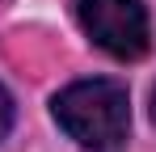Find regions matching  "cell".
<instances>
[{
	"label": "cell",
	"mask_w": 156,
	"mask_h": 152,
	"mask_svg": "<svg viewBox=\"0 0 156 152\" xmlns=\"http://www.w3.org/2000/svg\"><path fill=\"white\" fill-rule=\"evenodd\" d=\"M55 123L63 127L80 148L89 152H114L127 139L131 127V101L118 80H76L51 101Z\"/></svg>",
	"instance_id": "obj_1"
},
{
	"label": "cell",
	"mask_w": 156,
	"mask_h": 152,
	"mask_svg": "<svg viewBox=\"0 0 156 152\" xmlns=\"http://www.w3.org/2000/svg\"><path fill=\"white\" fill-rule=\"evenodd\" d=\"M76 17L93 47H101L114 59H139L152 47L148 9L139 0H76Z\"/></svg>",
	"instance_id": "obj_2"
},
{
	"label": "cell",
	"mask_w": 156,
	"mask_h": 152,
	"mask_svg": "<svg viewBox=\"0 0 156 152\" xmlns=\"http://www.w3.org/2000/svg\"><path fill=\"white\" fill-rule=\"evenodd\" d=\"M13 118H17V106H13V97H9V89L0 85V139L13 131Z\"/></svg>",
	"instance_id": "obj_3"
},
{
	"label": "cell",
	"mask_w": 156,
	"mask_h": 152,
	"mask_svg": "<svg viewBox=\"0 0 156 152\" xmlns=\"http://www.w3.org/2000/svg\"><path fill=\"white\" fill-rule=\"evenodd\" d=\"M152 123H156V89H152Z\"/></svg>",
	"instance_id": "obj_4"
}]
</instances>
